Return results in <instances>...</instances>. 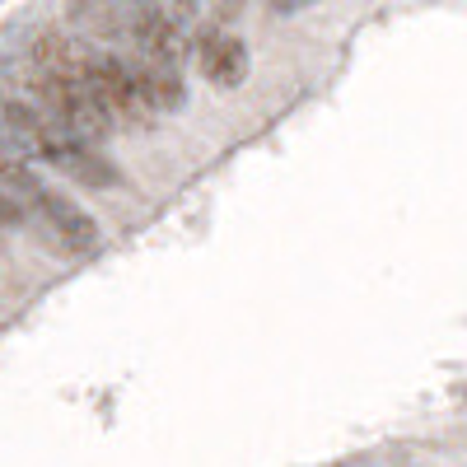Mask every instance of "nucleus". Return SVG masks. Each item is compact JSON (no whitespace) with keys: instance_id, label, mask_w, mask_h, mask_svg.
<instances>
[{"instance_id":"1","label":"nucleus","mask_w":467,"mask_h":467,"mask_svg":"<svg viewBox=\"0 0 467 467\" xmlns=\"http://www.w3.org/2000/svg\"><path fill=\"white\" fill-rule=\"evenodd\" d=\"M19 224H28L37 239L61 257H89L99 248V224L47 182L19 206Z\"/></svg>"},{"instance_id":"2","label":"nucleus","mask_w":467,"mask_h":467,"mask_svg":"<svg viewBox=\"0 0 467 467\" xmlns=\"http://www.w3.org/2000/svg\"><path fill=\"white\" fill-rule=\"evenodd\" d=\"M37 160H47L57 173H66L70 182H80V187H94V192H117V187H127L122 169H117L103 150H94V140L85 136H70L61 127H52L43 140L33 145Z\"/></svg>"},{"instance_id":"3","label":"nucleus","mask_w":467,"mask_h":467,"mask_svg":"<svg viewBox=\"0 0 467 467\" xmlns=\"http://www.w3.org/2000/svg\"><path fill=\"white\" fill-rule=\"evenodd\" d=\"M197 61H202V75L220 89L244 85V75H248V52L229 28H202L197 33Z\"/></svg>"},{"instance_id":"4","label":"nucleus","mask_w":467,"mask_h":467,"mask_svg":"<svg viewBox=\"0 0 467 467\" xmlns=\"http://www.w3.org/2000/svg\"><path fill=\"white\" fill-rule=\"evenodd\" d=\"M37 187H43V178H37V173L28 169V160H24V154H19L15 145L0 140V197H5V202L19 211Z\"/></svg>"},{"instance_id":"5","label":"nucleus","mask_w":467,"mask_h":467,"mask_svg":"<svg viewBox=\"0 0 467 467\" xmlns=\"http://www.w3.org/2000/svg\"><path fill=\"white\" fill-rule=\"evenodd\" d=\"M5 224H19V211H15L5 197H0V229H5Z\"/></svg>"}]
</instances>
